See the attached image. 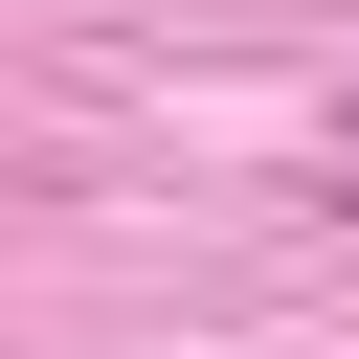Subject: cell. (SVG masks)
Listing matches in <instances>:
<instances>
[{
  "label": "cell",
  "instance_id": "1",
  "mask_svg": "<svg viewBox=\"0 0 359 359\" xmlns=\"http://www.w3.org/2000/svg\"><path fill=\"white\" fill-rule=\"evenodd\" d=\"M314 202H337V224H359V112H337V157H314Z\"/></svg>",
  "mask_w": 359,
  "mask_h": 359
}]
</instances>
